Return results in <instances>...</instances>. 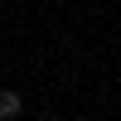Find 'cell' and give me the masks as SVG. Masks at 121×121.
<instances>
[{
    "instance_id": "obj_1",
    "label": "cell",
    "mask_w": 121,
    "mask_h": 121,
    "mask_svg": "<svg viewBox=\"0 0 121 121\" xmlns=\"http://www.w3.org/2000/svg\"><path fill=\"white\" fill-rule=\"evenodd\" d=\"M19 112H24V97L15 87H0V121H15Z\"/></svg>"
}]
</instances>
